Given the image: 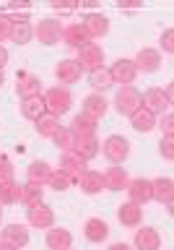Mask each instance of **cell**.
Here are the masks:
<instances>
[{
	"mask_svg": "<svg viewBox=\"0 0 174 250\" xmlns=\"http://www.w3.org/2000/svg\"><path fill=\"white\" fill-rule=\"evenodd\" d=\"M42 99H44L47 112L55 115V117L65 115L68 109L73 107V94H70L65 86H52V89H47V91L42 94Z\"/></svg>",
	"mask_w": 174,
	"mask_h": 250,
	"instance_id": "obj_1",
	"label": "cell"
},
{
	"mask_svg": "<svg viewBox=\"0 0 174 250\" xmlns=\"http://www.w3.org/2000/svg\"><path fill=\"white\" fill-rule=\"evenodd\" d=\"M101 154L109 159V164H122L130 156V141L125 136L112 133V136H107L104 141H101Z\"/></svg>",
	"mask_w": 174,
	"mask_h": 250,
	"instance_id": "obj_2",
	"label": "cell"
},
{
	"mask_svg": "<svg viewBox=\"0 0 174 250\" xmlns=\"http://www.w3.org/2000/svg\"><path fill=\"white\" fill-rule=\"evenodd\" d=\"M34 37L39 39V44H44V47L58 44L60 39H62V23L58 19H52V16L39 19V23L34 26Z\"/></svg>",
	"mask_w": 174,
	"mask_h": 250,
	"instance_id": "obj_3",
	"label": "cell"
},
{
	"mask_svg": "<svg viewBox=\"0 0 174 250\" xmlns=\"http://www.w3.org/2000/svg\"><path fill=\"white\" fill-rule=\"evenodd\" d=\"M78 68L91 73V70H99L104 68V47L97 44V42H89L83 50H78Z\"/></svg>",
	"mask_w": 174,
	"mask_h": 250,
	"instance_id": "obj_4",
	"label": "cell"
},
{
	"mask_svg": "<svg viewBox=\"0 0 174 250\" xmlns=\"http://www.w3.org/2000/svg\"><path fill=\"white\" fill-rule=\"evenodd\" d=\"M115 107L120 115H135L140 109V91L135 89V86H122L120 91H117L115 97Z\"/></svg>",
	"mask_w": 174,
	"mask_h": 250,
	"instance_id": "obj_5",
	"label": "cell"
},
{
	"mask_svg": "<svg viewBox=\"0 0 174 250\" xmlns=\"http://www.w3.org/2000/svg\"><path fill=\"white\" fill-rule=\"evenodd\" d=\"M140 107L146 109V112L151 115H164L169 112V102L167 97H164V89H156V86H151V89H146L143 94H140Z\"/></svg>",
	"mask_w": 174,
	"mask_h": 250,
	"instance_id": "obj_6",
	"label": "cell"
},
{
	"mask_svg": "<svg viewBox=\"0 0 174 250\" xmlns=\"http://www.w3.org/2000/svg\"><path fill=\"white\" fill-rule=\"evenodd\" d=\"M26 222L29 227H37V229H50V227H55V211L42 201L37 206L26 208Z\"/></svg>",
	"mask_w": 174,
	"mask_h": 250,
	"instance_id": "obj_7",
	"label": "cell"
},
{
	"mask_svg": "<svg viewBox=\"0 0 174 250\" xmlns=\"http://www.w3.org/2000/svg\"><path fill=\"white\" fill-rule=\"evenodd\" d=\"M151 201H159L161 206H167L172 211V206H174V180L172 177L151 180Z\"/></svg>",
	"mask_w": 174,
	"mask_h": 250,
	"instance_id": "obj_8",
	"label": "cell"
},
{
	"mask_svg": "<svg viewBox=\"0 0 174 250\" xmlns=\"http://www.w3.org/2000/svg\"><path fill=\"white\" fill-rule=\"evenodd\" d=\"M109 76H112L115 83L133 86V81L138 78V68H135V62H133L130 58H120L112 68H109Z\"/></svg>",
	"mask_w": 174,
	"mask_h": 250,
	"instance_id": "obj_9",
	"label": "cell"
},
{
	"mask_svg": "<svg viewBox=\"0 0 174 250\" xmlns=\"http://www.w3.org/2000/svg\"><path fill=\"white\" fill-rule=\"evenodd\" d=\"M133 62H135L138 73H156L161 68V52L154 50V47H140Z\"/></svg>",
	"mask_w": 174,
	"mask_h": 250,
	"instance_id": "obj_10",
	"label": "cell"
},
{
	"mask_svg": "<svg viewBox=\"0 0 174 250\" xmlns=\"http://www.w3.org/2000/svg\"><path fill=\"white\" fill-rule=\"evenodd\" d=\"M81 26L86 29V34H89L91 39H101V37L109 34V19L104 13H99V11L86 13L83 21H81Z\"/></svg>",
	"mask_w": 174,
	"mask_h": 250,
	"instance_id": "obj_11",
	"label": "cell"
},
{
	"mask_svg": "<svg viewBox=\"0 0 174 250\" xmlns=\"http://www.w3.org/2000/svg\"><path fill=\"white\" fill-rule=\"evenodd\" d=\"M60 169L65 172V175L73 180V183H78V180H81V175L89 169V162H83L76 151H62V156H60Z\"/></svg>",
	"mask_w": 174,
	"mask_h": 250,
	"instance_id": "obj_12",
	"label": "cell"
},
{
	"mask_svg": "<svg viewBox=\"0 0 174 250\" xmlns=\"http://www.w3.org/2000/svg\"><path fill=\"white\" fill-rule=\"evenodd\" d=\"M133 248H135V250H159L161 248L159 229H156V227H140V229H135Z\"/></svg>",
	"mask_w": 174,
	"mask_h": 250,
	"instance_id": "obj_13",
	"label": "cell"
},
{
	"mask_svg": "<svg viewBox=\"0 0 174 250\" xmlns=\"http://www.w3.org/2000/svg\"><path fill=\"white\" fill-rule=\"evenodd\" d=\"M3 242H5V245H11V248H16V250L26 248L29 245V229H26V224H19V222L5 224L3 227Z\"/></svg>",
	"mask_w": 174,
	"mask_h": 250,
	"instance_id": "obj_14",
	"label": "cell"
},
{
	"mask_svg": "<svg viewBox=\"0 0 174 250\" xmlns=\"http://www.w3.org/2000/svg\"><path fill=\"white\" fill-rule=\"evenodd\" d=\"M16 94H19L21 99L39 97V94H42V81H39V76H34V73H19V76H16Z\"/></svg>",
	"mask_w": 174,
	"mask_h": 250,
	"instance_id": "obj_15",
	"label": "cell"
},
{
	"mask_svg": "<svg viewBox=\"0 0 174 250\" xmlns=\"http://www.w3.org/2000/svg\"><path fill=\"white\" fill-rule=\"evenodd\" d=\"M107 109H109V104L101 94H89V97H83V102H81V112L86 117H91V120H97V123L107 115Z\"/></svg>",
	"mask_w": 174,
	"mask_h": 250,
	"instance_id": "obj_16",
	"label": "cell"
},
{
	"mask_svg": "<svg viewBox=\"0 0 174 250\" xmlns=\"http://www.w3.org/2000/svg\"><path fill=\"white\" fill-rule=\"evenodd\" d=\"M83 234L89 242H94V245H101V242L109 237V224L99 216H91V219H86V224H83Z\"/></svg>",
	"mask_w": 174,
	"mask_h": 250,
	"instance_id": "obj_17",
	"label": "cell"
},
{
	"mask_svg": "<svg viewBox=\"0 0 174 250\" xmlns=\"http://www.w3.org/2000/svg\"><path fill=\"white\" fill-rule=\"evenodd\" d=\"M128 195H130V201L133 203H138V206H146L148 201H151V180H146V177H135V180H130L128 183Z\"/></svg>",
	"mask_w": 174,
	"mask_h": 250,
	"instance_id": "obj_18",
	"label": "cell"
},
{
	"mask_svg": "<svg viewBox=\"0 0 174 250\" xmlns=\"http://www.w3.org/2000/svg\"><path fill=\"white\" fill-rule=\"evenodd\" d=\"M62 42L68 47H73V50H83L91 42V37L86 34V29L81 23H68V26H62Z\"/></svg>",
	"mask_w": 174,
	"mask_h": 250,
	"instance_id": "obj_19",
	"label": "cell"
},
{
	"mask_svg": "<svg viewBox=\"0 0 174 250\" xmlns=\"http://www.w3.org/2000/svg\"><path fill=\"white\" fill-rule=\"evenodd\" d=\"M81 73H83V70L78 68V62L70 60V58L60 60L58 65H55V78H58V81L65 86V89H68V83H76L78 78H81Z\"/></svg>",
	"mask_w": 174,
	"mask_h": 250,
	"instance_id": "obj_20",
	"label": "cell"
},
{
	"mask_svg": "<svg viewBox=\"0 0 174 250\" xmlns=\"http://www.w3.org/2000/svg\"><path fill=\"white\" fill-rule=\"evenodd\" d=\"M73 151L81 156L83 162H91V159H97V156L101 154V141L97 136H78Z\"/></svg>",
	"mask_w": 174,
	"mask_h": 250,
	"instance_id": "obj_21",
	"label": "cell"
},
{
	"mask_svg": "<svg viewBox=\"0 0 174 250\" xmlns=\"http://www.w3.org/2000/svg\"><path fill=\"white\" fill-rule=\"evenodd\" d=\"M73 245V232L65 227H50L47 229V248L50 250H70Z\"/></svg>",
	"mask_w": 174,
	"mask_h": 250,
	"instance_id": "obj_22",
	"label": "cell"
},
{
	"mask_svg": "<svg viewBox=\"0 0 174 250\" xmlns=\"http://www.w3.org/2000/svg\"><path fill=\"white\" fill-rule=\"evenodd\" d=\"M117 219H120L122 227H140L143 222V206H138V203H122L120 208H117Z\"/></svg>",
	"mask_w": 174,
	"mask_h": 250,
	"instance_id": "obj_23",
	"label": "cell"
},
{
	"mask_svg": "<svg viewBox=\"0 0 174 250\" xmlns=\"http://www.w3.org/2000/svg\"><path fill=\"white\" fill-rule=\"evenodd\" d=\"M130 183V175H128V169L120 167V164H112L107 172H104V185H107V190H125Z\"/></svg>",
	"mask_w": 174,
	"mask_h": 250,
	"instance_id": "obj_24",
	"label": "cell"
},
{
	"mask_svg": "<svg viewBox=\"0 0 174 250\" xmlns=\"http://www.w3.org/2000/svg\"><path fill=\"white\" fill-rule=\"evenodd\" d=\"M50 175H52V167L47 162H42V159H34L26 167V183H31V185H47V180H50Z\"/></svg>",
	"mask_w": 174,
	"mask_h": 250,
	"instance_id": "obj_25",
	"label": "cell"
},
{
	"mask_svg": "<svg viewBox=\"0 0 174 250\" xmlns=\"http://www.w3.org/2000/svg\"><path fill=\"white\" fill-rule=\"evenodd\" d=\"M78 185H81V190L86 195H97V193H101L107 188L104 185V175L97 172V169H86L83 175H81V180H78Z\"/></svg>",
	"mask_w": 174,
	"mask_h": 250,
	"instance_id": "obj_26",
	"label": "cell"
},
{
	"mask_svg": "<svg viewBox=\"0 0 174 250\" xmlns=\"http://www.w3.org/2000/svg\"><path fill=\"white\" fill-rule=\"evenodd\" d=\"M44 201V188L42 185H31V183H23L21 190H19V203L23 206H37V203Z\"/></svg>",
	"mask_w": 174,
	"mask_h": 250,
	"instance_id": "obj_27",
	"label": "cell"
},
{
	"mask_svg": "<svg viewBox=\"0 0 174 250\" xmlns=\"http://www.w3.org/2000/svg\"><path fill=\"white\" fill-rule=\"evenodd\" d=\"M3 16L11 23H29L31 21V5L29 3H11L3 8Z\"/></svg>",
	"mask_w": 174,
	"mask_h": 250,
	"instance_id": "obj_28",
	"label": "cell"
},
{
	"mask_svg": "<svg viewBox=\"0 0 174 250\" xmlns=\"http://www.w3.org/2000/svg\"><path fill=\"white\" fill-rule=\"evenodd\" d=\"M47 112V107H44V99H42V94L39 97H29V99H21V115L26 117V120L34 123L37 117H42Z\"/></svg>",
	"mask_w": 174,
	"mask_h": 250,
	"instance_id": "obj_29",
	"label": "cell"
},
{
	"mask_svg": "<svg viewBox=\"0 0 174 250\" xmlns=\"http://www.w3.org/2000/svg\"><path fill=\"white\" fill-rule=\"evenodd\" d=\"M34 130H37L42 138H52L55 133L60 130V117L44 112L42 117H37V120H34Z\"/></svg>",
	"mask_w": 174,
	"mask_h": 250,
	"instance_id": "obj_30",
	"label": "cell"
},
{
	"mask_svg": "<svg viewBox=\"0 0 174 250\" xmlns=\"http://www.w3.org/2000/svg\"><path fill=\"white\" fill-rule=\"evenodd\" d=\"M89 86L94 89V94H101V91L112 89V86H115V81H112V76H109V68L91 70V73H89Z\"/></svg>",
	"mask_w": 174,
	"mask_h": 250,
	"instance_id": "obj_31",
	"label": "cell"
},
{
	"mask_svg": "<svg viewBox=\"0 0 174 250\" xmlns=\"http://www.w3.org/2000/svg\"><path fill=\"white\" fill-rule=\"evenodd\" d=\"M76 141H78V136H76V130L70 128V125H68V128H65V125H60V130L52 136V144L58 146L60 151H73Z\"/></svg>",
	"mask_w": 174,
	"mask_h": 250,
	"instance_id": "obj_32",
	"label": "cell"
},
{
	"mask_svg": "<svg viewBox=\"0 0 174 250\" xmlns=\"http://www.w3.org/2000/svg\"><path fill=\"white\" fill-rule=\"evenodd\" d=\"M130 125H133V130H138V133H151L156 128V115L146 112V109L140 107L135 115H130Z\"/></svg>",
	"mask_w": 174,
	"mask_h": 250,
	"instance_id": "obj_33",
	"label": "cell"
},
{
	"mask_svg": "<svg viewBox=\"0 0 174 250\" xmlns=\"http://www.w3.org/2000/svg\"><path fill=\"white\" fill-rule=\"evenodd\" d=\"M19 190H21V185L16 183V180L0 183V206H13V203H19Z\"/></svg>",
	"mask_w": 174,
	"mask_h": 250,
	"instance_id": "obj_34",
	"label": "cell"
},
{
	"mask_svg": "<svg viewBox=\"0 0 174 250\" xmlns=\"http://www.w3.org/2000/svg\"><path fill=\"white\" fill-rule=\"evenodd\" d=\"M70 128L76 130V136H97V120H91V117H86L83 112H78L76 117H73V125Z\"/></svg>",
	"mask_w": 174,
	"mask_h": 250,
	"instance_id": "obj_35",
	"label": "cell"
},
{
	"mask_svg": "<svg viewBox=\"0 0 174 250\" xmlns=\"http://www.w3.org/2000/svg\"><path fill=\"white\" fill-rule=\"evenodd\" d=\"M31 39H34V26H31V21H29V23H13V29H11V42H16V44H29Z\"/></svg>",
	"mask_w": 174,
	"mask_h": 250,
	"instance_id": "obj_36",
	"label": "cell"
},
{
	"mask_svg": "<svg viewBox=\"0 0 174 250\" xmlns=\"http://www.w3.org/2000/svg\"><path fill=\"white\" fill-rule=\"evenodd\" d=\"M47 185L52 188V190H58V193H62V190H68L70 185H73V180H70L65 172H62L60 167L58 169H52V175H50V180H47Z\"/></svg>",
	"mask_w": 174,
	"mask_h": 250,
	"instance_id": "obj_37",
	"label": "cell"
},
{
	"mask_svg": "<svg viewBox=\"0 0 174 250\" xmlns=\"http://www.w3.org/2000/svg\"><path fill=\"white\" fill-rule=\"evenodd\" d=\"M159 151H161V156H164L167 162H172V159H174V136H164V138H161Z\"/></svg>",
	"mask_w": 174,
	"mask_h": 250,
	"instance_id": "obj_38",
	"label": "cell"
},
{
	"mask_svg": "<svg viewBox=\"0 0 174 250\" xmlns=\"http://www.w3.org/2000/svg\"><path fill=\"white\" fill-rule=\"evenodd\" d=\"M161 50L167 52V55H174V29L169 26V29H164V34H161Z\"/></svg>",
	"mask_w": 174,
	"mask_h": 250,
	"instance_id": "obj_39",
	"label": "cell"
},
{
	"mask_svg": "<svg viewBox=\"0 0 174 250\" xmlns=\"http://www.w3.org/2000/svg\"><path fill=\"white\" fill-rule=\"evenodd\" d=\"M156 125L164 130V136H174V115H172V109H169V112H164L161 120L156 123Z\"/></svg>",
	"mask_w": 174,
	"mask_h": 250,
	"instance_id": "obj_40",
	"label": "cell"
},
{
	"mask_svg": "<svg viewBox=\"0 0 174 250\" xmlns=\"http://www.w3.org/2000/svg\"><path fill=\"white\" fill-rule=\"evenodd\" d=\"M5 180H13V164L8 156L0 154V183H5Z\"/></svg>",
	"mask_w": 174,
	"mask_h": 250,
	"instance_id": "obj_41",
	"label": "cell"
},
{
	"mask_svg": "<svg viewBox=\"0 0 174 250\" xmlns=\"http://www.w3.org/2000/svg\"><path fill=\"white\" fill-rule=\"evenodd\" d=\"M11 29H13V23L0 13V42H3V39H11Z\"/></svg>",
	"mask_w": 174,
	"mask_h": 250,
	"instance_id": "obj_42",
	"label": "cell"
},
{
	"mask_svg": "<svg viewBox=\"0 0 174 250\" xmlns=\"http://www.w3.org/2000/svg\"><path fill=\"white\" fill-rule=\"evenodd\" d=\"M107 250H133V245H128V242H112Z\"/></svg>",
	"mask_w": 174,
	"mask_h": 250,
	"instance_id": "obj_43",
	"label": "cell"
},
{
	"mask_svg": "<svg viewBox=\"0 0 174 250\" xmlns=\"http://www.w3.org/2000/svg\"><path fill=\"white\" fill-rule=\"evenodd\" d=\"M5 65H8V50H5L3 44H0V70H3Z\"/></svg>",
	"mask_w": 174,
	"mask_h": 250,
	"instance_id": "obj_44",
	"label": "cell"
},
{
	"mask_svg": "<svg viewBox=\"0 0 174 250\" xmlns=\"http://www.w3.org/2000/svg\"><path fill=\"white\" fill-rule=\"evenodd\" d=\"M164 97H167V102L172 104V99H174V86H172V83L167 86V89H164Z\"/></svg>",
	"mask_w": 174,
	"mask_h": 250,
	"instance_id": "obj_45",
	"label": "cell"
},
{
	"mask_svg": "<svg viewBox=\"0 0 174 250\" xmlns=\"http://www.w3.org/2000/svg\"><path fill=\"white\" fill-rule=\"evenodd\" d=\"M0 250H16V248H11V245H5V242H0Z\"/></svg>",
	"mask_w": 174,
	"mask_h": 250,
	"instance_id": "obj_46",
	"label": "cell"
},
{
	"mask_svg": "<svg viewBox=\"0 0 174 250\" xmlns=\"http://www.w3.org/2000/svg\"><path fill=\"white\" fill-rule=\"evenodd\" d=\"M5 83V76H3V70H0V86H3Z\"/></svg>",
	"mask_w": 174,
	"mask_h": 250,
	"instance_id": "obj_47",
	"label": "cell"
},
{
	"mask_svg": "<svg viewBox=\"0 0 174 250\" xmlns=\"http://www.w3.org/2000/svg\"><path fill=\"white\" fill-rule=\"evenodd\" d=\"M0 222H3V208H0Z\"/></svg>",
	"mask_w": 174,
	"mask_h": 250,
	"instance_id": "obj_48",
	"label": "cell"
}]
</instances>
